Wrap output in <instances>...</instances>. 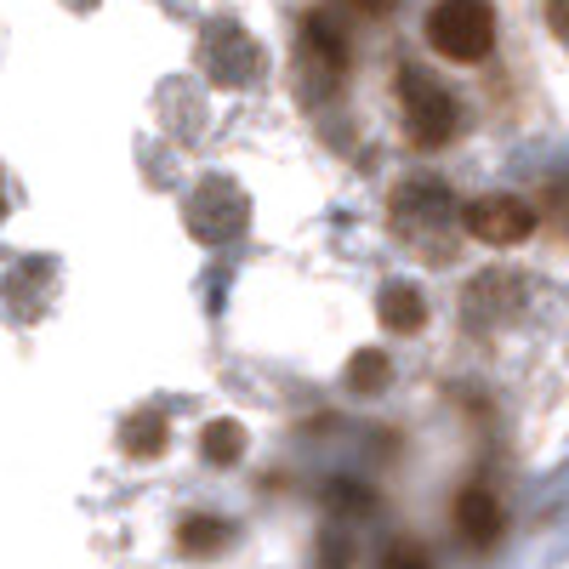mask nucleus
<instances>
[{
  "label": "nucleus",
  "instance_id": "1",
  "mask_svg": "<svg viewBox=\"0 0 569 569\" xmlns=\"http://www.w3.org/2000/svg\"><path fill=\"white\" fill-rule=\"evenodd\" d=\"M388 228H393V240H405L416 257L445 262L456 251V233H461V200L450 194L445 177L416 171L388 194Z\"/></svg>",
  "mask_w": 569,
  "mask_h": 569
},
{
  "label": "nucleus",
  "instance_id": "2",
  "mask_svg": "<svg viewBox=\"0 0 569 569\" xmlns=\"http://www.w3.org/2000/svg\"><path fill=\"white\" fill-rule=\"evenodd\" d=\"M194 63L222 91H257L268 80V52L240 18H211L194 40Z\"/></svg>",
  "mask_w": 569,
  "mask_h": 569
},
{
  "label": "nucleus",
  "instance_id": "3",
  "mask_svg": "<svg viewBox=\"0 0 569 569\" xmlns=\"http://www.w3.org/2000/svg\"><path fill=\"white\" fill-rule=\"evenodd\" d=\"M399 109H405V131L416 149H450L461 137V98L416 63L399 69Z\"/></svg>",
  "mask_w": 569,
  "mask_h": 569
},
{
  "label": "nucleus",
  "instance_id": "4",
  "mask_svg": "<svg viewBox=\"0 0 569 569\" xmlns=\"http://www.w3.org/2000/svg\"><path fill=\"white\" fill-rule=\"evenodd\" d=\"M427 46L445 63H485L496 52V7L490 0H439L427 12Z\"/></svg>",
  "mask_w": 569,
  "mask_h": 569
},
{
  "label": "nucleus",
  "instance_id": "5",
  "mask_svg": "<svg viewBox=\"0 0 569 569\" xmlns=\"http://www.w3.org/2000/svg\"><path fill=\"white\" fill-rule=\"evenodd\" d=\"M182 222H188V233H194V240H206V246H228V240H240V233L251 228V200H246V188H240V182L206 177L194 194H188Z\"/></svg>",
  "mask_w": 569,
  "mask_h": 569
},
{
  "label": "nucleus",
  "instance_id": "6",
  "mask_svg": "<svg viewBox=\"0 0 569 569\" xmlns=\"http://www.w3.org/2000/svg\"><path fill=\"white\" fill-rule=\"evenodd\" d=\"M461 228L472 233L479 246H525L536 233V206L518 200V194H485V200H467L461 206Z\"/></svg>",
  "mask_w": 569,
  "mask_h": 569
},
{
  "label": "nucleus",
  "instance_id": "7",
  "mask_svg": "<svg viewBox=\"0 0 569 569\" xmlns=\"http://www.w3.org/2000/svg\"><path fill=\"white\" fill-rule=\"evenodd\" d=\"M518 297H525V279L507 273V268H490V273H479V279H472L467 291H461V319L479 325V330L512 325V313L525 308Z\"/></svg>",
  "mask_w": 569,
  "mask_h": 569
},
{
  "label": "nucleus",
  "instance_id": "8",
  "mask_svg": "<svg viewBox=\"0 0 569 569\" xmlns=\"http://www.w3.org/2000/svg\"><path fill=\"white\" fill-rule=\"evenodd\" d=\"M302 69L325 74V80H342L348 74V34L330 23L325 12L302 18Z\"/></svg>",
  "mask_w": 569,
  "mask_h": 569
},
{
  "label": "nucleus",
  "instance_id": "9",
  "mask_svg": "<svg viewBox=\"0 0 569 569\" xmlns=\"http://www.w3.org/2000/svg\"><path fill=\"white\" fill-rule=\"evenodd\" d=\"M456 530H461V541L467 547H496L501 541V530H507V518H501V501L490 496V490H479V485H472V490H461L456 496Z\"/></svg>",
  "mask_w": 569,
  "mask_h": 569
},
{
  "label": "nucleus",
  "instance_id": "10",
  "mask_svg": "<svg viewBox=\"0 0 569 569\" xmlns=\"http://www.w3.org/2000/svg\"><path fill=\"white\" fill-rule=\"evenodd\" d=\"M376 319H382L388 337H416V330L427 325V297L416 291V284L393 279V284H382V297H376Z\"/></svg>",
  "mask_w": 569,
  "mask_h": 569
},
{
  "label": "nucleus",
  "instance_id": "11",
  "mask_svg": "<svg viewBox=\"0 0 569 569\" xmlns=\"http://www.w3.org/2000/svg\"><path fill=\"white\" fill-rule=\"evenodd\" d=\"M166 445H171L166 410H131V416L120 421V450H126L131 461H154V456H166Z\"/></svg>",
  "mask_w": 569,
  "mask_h": 569
},
{
  "label": "nucleus",
  "instance_id": "12",
  "mask_svg": "<svg viewBox=\"0 0 569 569\" xmlns=\"http://www.w3.org/2000/svg\"><path fill=\"white\" fill-rule=\"evenodd\" d=\"M228 541H233V525L217 512H188L177 525V547L194 558H217V552H228Z\"/></svg>",
  "mask_w": 569,
  "mask_h": 569
},
{
  "label": "nucleus",
  "instance_id": "13",
  "mask_svg": "<svg viewBox=\"0 0 569 569\" xmlns=\"http://www.w3.org/2000/svg\"><path fill=\"white\" fill-rule=\"evenodd\" d=\"M200 456L211 467H233V461L246 456V427L240 421H211L206 433H200Z\"/></svg>",
  "mask_w": 569,
  "mask_h": 569
},
{
  "label": "nucleus",
  "instance_id": "14",
  "mask_svg": "<svg viewBox=\"0 0 569 569\" xmlns=\"http://www.w3.org/2000/svg\"><path fill=\"white\" fill-rule=\"evenodd\" d=\"M388 376H393L388 353L365 348V353H353V365H348V388H353V393H382V388H388Z\"/></svg>",
  "mask_w": 569,
  "mask_h": 569
},
{
  "label": "nucleus",
  "instance_id": "15",
  "mask_svg": "<svg viewBox=\"0 0 569 569\" xmlns=\"http://www.w3.org/2000/svg\"><path fill=\"white\" fill-rule=\"evenodd\" d=\"M382 569H433V563H427V552H421V547H410V541H399V547H388V558H382Z\"/></svg>",
  "mask_w": 569,
  "mask_h": 569
},
{
  "label": "nucleus",
  "instance_id": "16",
  "mask_svg": "<svg viewBox=\"0 0 569 569\" xmlns=\"http://www.w3.org/2000/svg\"><path fill=\"white\" fill-rule=\"evenodd\" d=\"M547 29H552V40L569 52V0H547Z\"/></svg>",
  "mask_w": 569,
  "mask_h": 569
},
{
  "label": "nucleus",
  "instance_id": "17",
  "mask_svg": "<svg viewBox=\"0 0 569 569\" xmlns=\"http://www.w3.org/2000/svg\"><path fill=\"white\" fill-rule=\"evenodd\" d=\"M353 12H365V18H382V12H393V0H348Z\"/></svg>",
  "mask_w": 569,
  "mask_h": 569
},
{
  "label": "nucleus",
  "instance_id": "18",
  "mask_svg": "<svg viewBox=\"0 0 569 569\" xmlns=\"http://www.w3.org/2000/svg\"><path fill=\"white\" fill-rule=\"evenodd\" d=\"M0 217H7V177H0Z\"/></svg>",
  "mask_w": 569,
  "mask_h": 569
}]
</instances>
